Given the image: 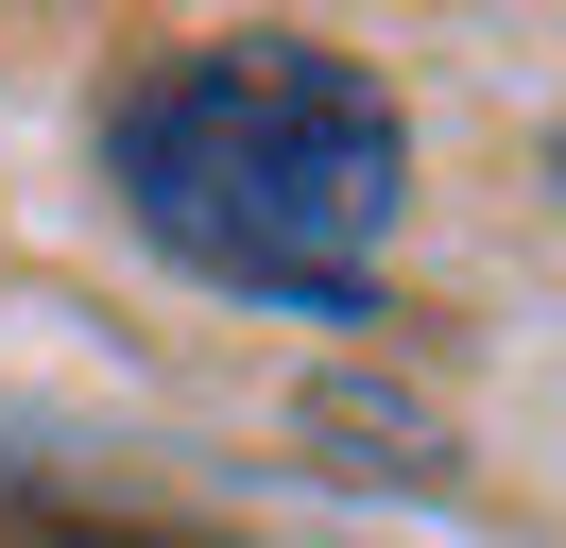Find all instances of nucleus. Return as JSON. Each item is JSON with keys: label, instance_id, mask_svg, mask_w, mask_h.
<instances>
[{"label": "nucleus", "instance_id": "nucleus-1", "mask_svg": "<svg viewBox=\"0 0 566 548\" xmlns=\"http://www.w3.org/2000/svg\"><path fill=\"white\" fill-rule=\"evenodd\" d=\"M104 171H120V205L189 274L360 326V257L412 205V120L326 34H207V52H172V68L120 86Z\"/></svg>", "mask_w": 566, "mask_h": 548}]
</instances>
